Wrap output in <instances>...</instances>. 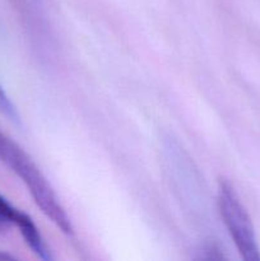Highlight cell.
Returning <instances> with one entry per match:
<instances>
[{"label":"cell","mask_w":260,"mask_h":261,"mask_svg":"<svg viewBox=\"0 0 260 261\" xmlns=\"http://www.w3.org/2000/svg\"><path fill=\"white\" fill-rule=\"evenodd\" d=\"M25 217L27 214L18 211L7 199L0 195V232L5 231L10 226L18 227L24 221Z\"/></svg>","instance_id":"cell-3"},{"label":"cell","mask_w":260,"mask_h":261,"mask_svg":"<svg viewBox=\"0 0 260 261\" xmlns=\"http://www.w3.org/2000/svg\"><path fill=\"white\" fill-rule=\"evenodd\" d=\"M0 112H2V114L9 120V121H12L13 124L20 125L19 112H18L17 107L14 106V103L10 101L9 96L5 93L2 84H0Z\"/></svg>","instance_id":"cell-4"},{"label":"cell","mask_w":260,"mask_h":261,"mask_svg":"<svg viewBox=\"0 0 260 261\" xmlns=\"http://www.w3.org/2000/svg\"><path fill=\"white\" fill-rule=\"evenodd\" d=\"M0 161L24 182L36 205L68 236L74 233L73 224L61 205L53 186L48 182L32 158L10 138L0 132Z\"/></svg>","instance_id":"cell-1"},{"label":"cell","mask_w":260,"mask_h":261,"mask_svg":"<svg viewBox=\"0 0 260 261\" xmlns=\"http://www.w3.org/2000/svg\"><path fill=\"white\" fill-rule=\"evenodd\" d=\"M217 201L224 226L242 259L260 261L254 224L233 185L226 178L219 180Z\"/></svg>","instance_id":"cell-2"}]
</instances>
